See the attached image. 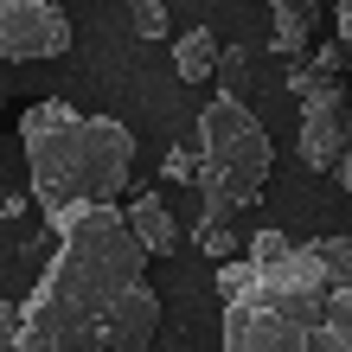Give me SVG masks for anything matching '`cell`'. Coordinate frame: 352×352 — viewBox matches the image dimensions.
<instances>
[{
    "instance_id": "cell-1",
    "label": "cell",
    "mask_w": 352,
    "mask_h": 352,
    "mask_svg": "<svg viewBox=\"0 0 352 352\" xmlns=\"http://www.w3.org/2000/svg\"><path fill=\"white\" fill-rule=\"evenodd\" d=\"M52 256L32 295L13 307V352H148L160 295L148 282V243L122 205H58L45 212Z\"/></svg>"
},
{
    "instance_id": "cell-6",
    "label": "cell",
    "mask_w": 352,
    "mask_h": 352,
    "mask_svg": "<svg viewBox=\"0 0 352 352\" xmlns=\"http://www.w3.org/2000/svg\"><path fill=\"white\" fill-rule=\"evenodd\" d=\"M0 52L13 65L71 52V13L52 0H0Z\"/></svg>"
},
{
    "instance_id": "cell-2",
    "label": "cell",
    "mask_w": 352,
    "mask_h": 352,
    "mask_svg": "<svg viewBox=\"0 0 352 352\" xmlns=\"http://www.w3.org/2000/svg\"><path fill=\"white\" fill-rule=\"evenodd\" d=\"M224 263V352H352V243L256 231Z\"/></svg>"
},
{
    "instance_id": "cell-5",
    "label": "cell",
    "mask_w": 352,
    "mask_h": 352,
    "mask_svg": "<svg viewBox=\"0 0 352 352\" xmlns=\"http://www.w3.org/2000/svg\"><path fill=\"white\" fill-rule=\"evenodd\" d=\"M288 90L301 96V160L307 173H333L340 148H346V122H352V96L340 71H320L314 58L288 71Z\"/></svg>"
},
{
    "instance_id": "cell-7",
    "label": "cell",
    "mask_w": 352,
    "mask_h": 352,
    "mask_svg": "<svg viewBox=\"0 0 352 352\" xmlns=\"http://www.w3.org/2000/svg\"><path fill=\"white\" fill-rule=\"evenodd\" d=\"M314 26H320V0H269V45L282 58H301L314 45Z\"/></svg>"
},
{
    "instance_id": "cell-11",
    "label": "cell",
    "mask_w": 352,
    "mask_h": 352,
    "mask_svg": "<svg viewBox=\"0 0 352 352\" xmlns=\"http://www.w3.org/2000/svg\"><path fill=\"white\" fill-rule=\"evenodd\" d=\"M192 237H199V250H205V256H218V263L231 256V250H243V243H237V224H199Z\"/></svg>"
},
{
    "instance_id": "cell-8",
    "label": "cell",
    "mask_w": 352,
    "mask_h": 352,
    "mask_svg": "<svg viewBox=\"0 0 352 352\" xmlns=\"http://www.w3.org/2000/svg\"><path fill=\"white\" fill-rule=\"evenodd\" d=\"M122 212H129V224H135V237L148 243V256H173L179 250V224H173V212H167V199L154 192H135L129 205H122Z\"/></svg>"
},
{
    "instance_id": "cell-13",
    "label": "cell",
    "mask_w": 352,
    "mask_h": 352,
    "mask_svg": "<svg viewBox=\"0 0 352 352\" xmlns=\"http://www.w3.org/2000/svg\"><path fill=\"white\" fill-rule=\"evenodd\" d=\"M333 179L352 192V122H346V148H340V167H333Z\"/></svg>"
},
{
    "instance_id": "cell-9",
    "label": "cell",
    "mask_w": 352,
    "mask_h": 352,
    "mask_svg": "<svg viewBox=\"0 0 352 352\" xmlns=\"http://www.w3.org/2000/svg\"><path fill=\"white\" fill-rule=\"evenodd\" d=\"M173 71L186 77V84H205V77L218 71V38L205 32V26L199 32H179L173 38Z\"/></svg>"
},
{
    "instance_id": "cell-12",
    "label": "cell",
    "mask_w": 352,
    "mask_h": 352,
    "mask_svg": "<svg viewBox=\"0 0 352 352\" xmlns=\"http://www.w3.org/2000/svg\"><path fill=\"white\" fill-rule=\"evenodd\" d=\"M314 65H320V71H340V77H346V71H352V45H346V38H327V45L314 52Z\"/></svg>"
},
{
    "instance_id": "cell-14",
    "label": "cell",
    "mask_w": 352,
    "mask_h": 352,
    "mask_svg": "<svg viewBox=\"0 0 352 352\" xmlns=\"http://www.w3.org/2000/svg\"><path fill=\"white\" fill-rule=\"evenodd\" d=\"M340 38L352 45V0H340Z\"/></svg>"
},
{
    "instance_id": "cell-4",
    "label": "cell",
    "mask_w": 352,
    "mask_h": 352,
    "mask_svg": "<svg viewBox=\"0 0 352 352\" xmlns=\"http://www.w3.org/2000/svg\"><path fill=\"white\" fill-rule=\"evenodd\" d=\"M276 148L269 129L237 96H212L199 109V224H237L269 186Z\"/></svg>"
},
{
    "instance_id": "cell-10",
    "label": "cell",
    "mask_w": 352,
    "mask_h": 352,
    "mask_svg": "<svg viewBox=\"0 0 352 352\" xmlns=\"http://www.w3.org/2000/svg\"><path fill=\"white\" fill-rule=\"evenodd\" d=\"M129 26H135V38H167V7L160 0H129Z\"/></svg>"
},
{
    "instance_id": "cell-3",
    "label": "cell",
    "mask_w": 352,
    "mask_h": 352,
    "mask_svg": "<svg viewBox=\"0 0 352 352\" xmlns=\"http://www.w3.org/2000/svg\"><path fill=\"white\" fill-rule=\"evenodd\" d=\"M32 199L58 205H116L135 179V135L109 116H84L71 102H32L19 116Z\"/></svg>"
}]
</instances>
